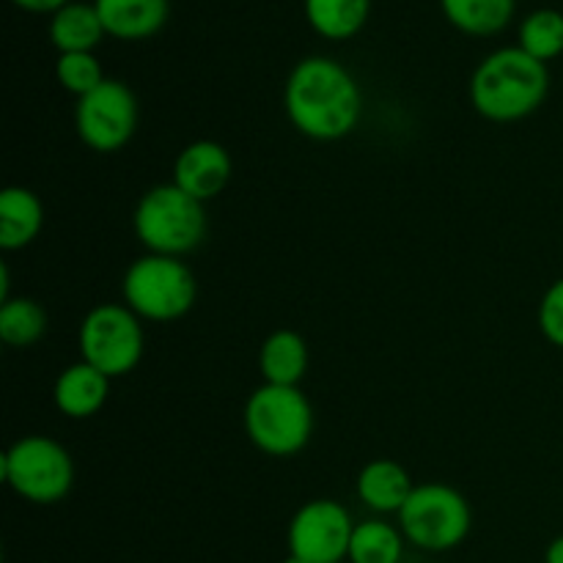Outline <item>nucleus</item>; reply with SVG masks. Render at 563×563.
Wrapping results in <instances>:
<instances>
[{
	"mask_svg": "<svg viewBox=\"0 0 563 563\" xmlns=\"http://www.w3.org/2000/svg\"><path fill=\"white\" fill-rule=\"evenodd\" d=\"M284 563H308V561H302V559H297V555H286V559H284Z\"/></svg>",
	"mask_w": 563,
	"mask_h": 563,
	"instance_id": "27",
	"label": "nucleus"
},
{
	"mask_svg": "<svg viewBox=\"0 0 563 563\" xmlns=\"http://www.w3.org/2000/svg\"><path fill=\"white\" fill-rule=\"evenodd\" d=\"M264 385H286L297 388L308 372V344L295 330H275L267 335L258 352Z\"/></svg>",
	"mask_w": 563,
	"mask_h": 563,
	"instance_id": "16",
	"label": "nucleus"
},
{
	"mask_svg": "<svg viewBox=\"0 0 563 563\" xmlns=\"http://www.w3.org/2000/svg\"><path fill=\"white\" fill-rule=\"evenodd\" d=\"M286 115L311 141H341L361 121L357 80L333 58H306L291 69L284 91Z\"/></svg>",
	"mask_w": 563,
	"mask_h": 563,
	"instance_id": "1",
	"label": "nucleus"
},
{
	"mask_svg": "<svg viewBox=\"0 0 563 563\" xmlns=\"http://www.w3.org/2000/svg\"><path fill=\"white\" fill-rule=\"evenodd\" d=\"M520 47L537 60L559 58L563 53V14L555 9H539L520 25Z\"/></svg>",
	"mask_w": 563,
	"mask_h": 563,
	"instance_id": "22",
	"label": "nucleus"
},
{
	"mask_svg": "<svg viewBox=\"0 0 563 563\" xmlns=\"http://www.w3.org/2000/svg\"><path fill=\"white\" fill-rule=\"evenodd\" d=\"M132 225L148 253L179 258L196 251L207 236V212L201 201L170 181L143 192L132 214Z\"/></svg>",
	"mask_w": 563,
	"mask_h": 563,
	"instance_id": "3",
	"label": "nucleus"
},
{
	"mask_svg": "<svg viewBox=\"0 0 563 563\" xmlns=\"http://www.w3.org/2000/svg\"><path fill=\"white\" fill-rule=\"evenodd\" d=\"M544 563H563V537L550 542L548 553H544Z\"/></svg>",
	"mask_w": 563,
	"mask_h": 563,
	"instance_id": "26",
	"label": "nucleus"
},
{
	"mask_svg": "<svg viewBox=\"0 0 563 563\" xmlns=\"http://www.w3.org/2000/svg\"><path fill=\"white\" fill-rule=\"evenodd\" d=\"M104 36V25L99 20L93 3H69L55 11L49 22V42L58 53H91Z\"/></svg>",
	"mask_w": 563,
	"mask_h": 563,
	"instance_id": "17",
	"label": "nucleus"
},
{
	"mask_svg": "<svg viewBox=\"0 0 563 563\" xmlns=\"http://www.w3.org/2000/svg\"><path fill=\"white\" fill-rule=\"evenodd\" d=\"M108 396L110 377H104L99 368L88 366L86 361L64 368L58 374V379H55L53 388V399L58 412L66 418H75V421L97 416L104 407V401H108Z\"/></svg>",
	"mask_w": 563,
	"mask_h": 563,
	"instance_id": "13",
	"label": "nucleus"
},
{
	"mask_svg": "<svg viewBox=\"0 0 563 563\" xmlns=\"http://www.w3.org/2000/svg\"><path fill=\"white\" fill-rule=\"evenodd\" d=\"M104 33L121 42H141L163 31L168 22V0H93Z\"/></svg>",
	"mask_w": 563,
	"mask_h": 563,
	"instance_id": "12",
	"label": "nucleus"
},
{
	"mask_svg": "<svg viewBox=\"0 0 563 563\" xmlns=\"http://www.w3.org/2000/svg\"><path fill=\"white\" fill-rule=\"evenodd\" d=\"M47 333V311L31 297H9L0 306V341L16 350L36 344Z\"/></svg>",
	"mask_w": 563,
	"mask_h": 563,
	"instance_id": "20",
	"label": "nucleus"
},
{
	"mask_svg": "<svg viewBox=\"0 0 563 563\" xmlns=\"http://www.w3.org/2000/svg\"><path fill=\"white\" fill-rule=\"evenodd\" d=\"M121 291H124V306L141 319L174 322L196 306L198 284L185 262L148 253V256L132 262Z\"/></svg>",
	"mask_w": 563,
	"mask_h": 563,
	"instance_id": "5",
	"label": "nucleus"
},
{
	"mask_svg": "<svg viewBox=\"0 0 563 563\" xmlns=\"http://www.w3.org/2000/svg\"><path fill=\"white\" fill-rule=\"evenodd\" d=\"M20 9L31 11V14H55V11H60L64 5H69L71 0H14Z\"/></svg>",
	"mask_w": 563,
	"mask_h": 563,
	"instance_id": "25",
	"label": "nucleus"
},
{
	"mask_svg": "<svg viewBox=\"0 0 563 563\" xmlns=\"http://www.w3.org/2000/svg\"><path fill=\"white\" fill-rule=\"evenodd\" d=\"M372 0H306L308 25L330 42H344L366 25Z\"/></svg>",
	"mask_w": 563,
	"mask_h": 563,
	"instance_id": "19",
	"label": "nucleus"
},
{
	"mask_svg": "<svg viewBox=\"0 0 563 563\" xmlns=\"http://www.w3.org/2000/svg\"><path fill=\"white\" fill-rule=\"evenodd\" d=\"M517 0H440L445 20L471 36H495L515 16Z\"/></svg>",
	"mask_w": 563,
	"mask_h": 563,
	"instance_id": "18",
	"label": "nucleus"
},
{
	"mask_svg": "<svg viewBox=\"0 0 563 563\" xmlns=\"http://www.w3.org/2000/svg\"><path fill=\"white\" fill-rule=\"evenodd\" d=\"M399 526L416 548L443 553L465 542L473 515L460 489L449 484H418L401 506Z\"/></svg>",
	"mask_w": 563,
	"mask_h": 563,
	"instance_id": "7",
	"label": "nucleus"
},
{
	"mask_svg": "<svg viewBox=\"0 0 563 563\" xmlns=\"http://www.w3.org/2000/svg\"><path fill=\"white\" fill-rule=\"evenodd\" d=\"M3 482L31 504H58L75 484V462L53 438L27 434L11 443L0 460Z\"/></svg>",
	"mask_w": 563,
	"mask_h": 563,
	"instance_id": "6",
	"label": "nucleus"
},
{
	"mask_svg": "<svg viewBox=\"0 0 563 563\" xmlns=\"http://www.w3.org/2000/svg\"><path fill=\"white\" fill-rule=\"evenodd\" d=\"M44 225V207L27 187H5L0 192V247L20 251L31 245Z\"/></svg>",
	"mask_w": 563,
	"mask_h": 563,
	"instance_id": "15",
	"label": "nucleus"
},
{
	"mask_svg": "<svg viewBox=\"0 0 563 563\" xmlns=\"http://www.w3.org/2000/svg\"><path fill=\"white\" fill-rule=\"evenodd\" d=\"M550 93L548 64L522 47L487 55L471 77V102L489 121H520L542 108Z\"/></svg>",
	"mask_w": 563,
	"mask_h": 563,
	"instance_id": "2",
	"label": "nucleus"
},
{
	"mask_svg": "<svg viewBox=\"0 0 563 563\" xmlns=\"http://www.w3.org/2000/svg\"><path fill=\"white\" fill-rule=\"evenodd\" d=\"M231 170H234V163L225 146L214 141H192L176 157L174 185L196 201L207 203L229 187Z\"/></svg>",
	"mask_w": 563,
	"mask_h": 563,
	"instance_id": "11",
	"label": "nucleus"
},
{
	"mask_svg": "<svg viewBox=\"0 0 563 563\" xmlns=\"http://www.w3.org/2000/svg\"><path fill=\"white\" fill-rule=\"evenodd\" d=\"M245 432L258 451L269 456H295L313 432V410L300 388L262 385L245 405Z\"/></svg>",
	"mask_w": 563,
	"mask_h": 563,
	"instance_id": "4",
	"label": "nucleus"
},
{
	"mask_svg": "<svg viewBox=\"0 0 563 563\" xmlns=\"http://www.w3.org/2000/svg\"><path fill=\"white\" fill-rule=\"evenodd\" d=\"M80 355L88 366L99 368L104 377H126L135 372L143 357V328L141 317L132 313L126 306H102L91 308L80 324Z\"/></svg>",
	"mask_w": 563,
	"mask_h": 563,
	"instance_id": "8",
	"label": "nucleus"
},
{
	"mask_svg": "<svg viewBox=\"0 0 563 563\" xmlns=\"http://www.w3.org/2000/svg\"><path fill=\"white\" fill-rule=\"evenodd\" d=\"M405 542L394 526L383 520L357 522L350 542V563H401Z\"/></svg>",
	"mask_w": 563,
	"mask_h": 563,
	"instance_id": "21",
	"label": "nucleus"
},
{
	"mask_svg": "<svg viewBox=\"0 0 563 563\" xmlns=\"http://www.w3.org/2000/svg\"><path fill=\"white\" fill-rule=\"evenodd\" d=\"M352 531L350 511L335 500L319 498L297 509L286 542L291 555L308 563H341L350 555Z\"/></svg>",
	"mask_w": 563,
	"mask_h": 563,
	"instance_id": "10",
	"label": "nucleus"
},
{
	"mask_svg": "<svg viewBox=\"0 0 563 563\" xmlns=\"http://www.w3.org/2000/svg\"><path fill=\"white\" fill-rule=\"evenodd\" d=\"M539 330L550 344L563 350V278L555 280L539 302Z\"/></svg>",
	"mask_w": 563,
	"mask_h": 563,
	"instance_id": "24",
	"label": "nucleus"
},
{
	"mask_svg": "<svg viewBox=\"0 0 563 563\" xmlns=\"http://www.w3.org/2000/svg\"><path fill=\"white\" fill-rule=\"evenodd\" d=\"M416 484H412L410 473L394 460H374L357 476V498L379 515H399L401 506L412 495Z\"/></svg>",
	"mask_w": 563,
	"mask_h": 563,
	"instance_id": "14",
	"label": "nucleus"
},
{
	"mask_svg": "<svg viewBox=\"0 0 563 563\" xmlns=\"http://www.w3.org/2000/svg\"><path fill=\"white\" fill-rule=\"evenodd\" d=\"M55 77H58L60 88L75 93L77 99L91 93L104 82L102 66H99L93 53H60L58 64H55Z\"/></svg>",
	"mask_w": 563,
	"mask_h": 563,
	"instance_id": "23",
	"label": "nucleus"
},
{
	"mask_svg": "<svg viewBox=\"0 0 563 563\" xmlns=\"http://www.w3.org/2000/svg\"><path fill=\"white\" fill-rule=\"evenodd\" d=\"M75 126L80 141L99 154H113L132 141L137 130V99L121 80H104L77 99Z\"/></svg>",
	"mask_w": 563,
	"mask_h": 563,
	"instance_id": "9",
	"label": "nucleus"
}]
</instances>
